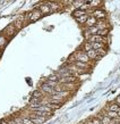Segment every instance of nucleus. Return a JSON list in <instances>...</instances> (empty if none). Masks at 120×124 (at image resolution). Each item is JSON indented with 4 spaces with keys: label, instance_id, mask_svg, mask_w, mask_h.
Instances as JSON below:
<instances>
[{
    "label": "nucleus",
    "instance_id": "21",
    "mask_svg": "<svg viewBox=\"0 0 120 124\" xmlns=\"http://www.w3.org/2000/svg\"><path fill=\"white\" fill-rule=\"evenodd\" d=\"M86 31L91 34V35H96V34H98V32H99V30H98V27H96V26L90 27V29H87Z\"/></svg>",
    "mask_w": 120,
    "mask_h": 124
},
{
    "label": "nucleus",
    "instance_id": "1",
    "mask_svg": "<svg viewBox=\"0 0 120 124\" xmlns=\"http://www.w3.org/2000/svg\"><path fill=\"white\" fill-rule=\"evenodd\" d=\"M74 57H75V59L78 60V62L90 64V58H88V56L86 55L85 51H77V53L74 54Z\"/></svg>",
    "mask_w": 120,
    "mask_h": 124
},
{
    "label": "nucleus",
    "instance_id": "16",
    "mask_svg": "<svg viewBox=\"0 0 120 124\" xmlns=\"http://www.w3.org/2000/svg\"><path fill=\"white\" fill-rule=\"evenodd\" d=\"M92 49H94V50L105 49V45L104 43H101V42H93V43H92Z\"/></svg>",
    "mask_w": 120,
    "mask_h": 124
},
{
    "label": "nucleus",
    "instance_id": "36",
    "mask_svg": "<svg viewBox=\"0 0 120 124\" xmlns=\"http://www.w3.org/2000/svg\"><path fill=\"white\" fill-rule=\"evenodd\" d=\"M7 122H8V123H9V124H17V123H16V122H15V121L13 120V118H11V120H9V121H7Z\"/></svg>",
    "mask_w": 120,
    "mask_h": 124
},
{
    "label": "nucleus",
    "instance_id": "3",
    "mask_svg": "<svg viewBox=\"0 0 120 124\" xmlns=\"http://www.w3.org/2000/svg\"><path fill=\"white\" fill-rule=\"evenodd\" d=\"M92 16H94L95 18L98 19H104L105 17H107V14H105V11H103L102 9H94L93 11H92V14H91Z\"/></svg>",
    "mask_w": 120,
    "mask_h": 124
},
{
    "label": "nucleus",
    "instance_id": "29",
    "mask_svg": "<svg viewBox=\"0 0 120 124\" xmlns=\"http://www.w3.org/2000/svg\"><path fill=\"white\" fill-rule=\"evenodd\" d=\"M95 51H96V55L100 57L105 56V54H107V50H105V49H98V50H95Z\"/></svg>",
    "mask_w": 120,
    "mask_h": 124
},
{
    "label": "nucleus",
    "instance_id": "20",
    "mask_svg": "<svg viewBox=\"0 0 120 124\" xmlns=\"http://www.w3.org/2000/svg\"><path fill=\"white\" fill-rule=\"evenodd\" d=\"M83 50L85 51V53H87V51H90V50H92V43L88 41H86L84 45H83Z\"/></svg>",
    "mask_w": 120,
    "mask_h": 124
},
{
    "label": "nucleus",
    "instance_id": "15",
    "mask_svg": "<svg viewBox=\"0 0 120 124\" xmlns=\"http://www.w3.org/2000/svg\"><path fill=\"white\" fill-rule=\"evenodd\" d=\"M108 110H111V112H116V113H118V112L120 110V106L118 105L117 102H112V104L109 106Z\"/></svg>",
    "mask_w": 120,
    "mask_h": 124
},
{
    "label": "nucleus",
    "instance_id": "4",
    "mask_svg": "<svg viewBox=\"0 0 120 124\" xmlns=\"http://www.w3.org/2000/svg\"><path fill=\"white\" fill-rule=\"evenodd\" d=\"M95 26L98 27V30H109L110 27V24L105 19H99L98 22H96V25Z\"/></svg>",
    "mask_w": 120,
    "mask_h": 124
},
{
    "label": "nucleus",
    "instance_id": "12",
    "mask_svg": "<svg viewBox=\"0 0 120 124\" xmlns=\"http://www.w3.org/2000/svg\"><path fill=\"white\" fill-rule=\"evenodd\" d=\"M39 10L41 11L42 14L44 15V14H50L51 13V10H50V7L48 4H43L40 6V8H39Z\"/></svg>",
    "mask_w": 120,
    "mask_h": 124
},
{
    "label": "nucleus",
    "instance_id": "24",
    "mask_svg": "<svg viewBox=\"0 0 120 124\" xmlns=\"http://www.w3.org/2000/svg\"><path fill=\"white\" fill-rule=\"evenodd\" d=\"M100 4H102V1H100V0H96V1L93 0V1H88V2H87V5H88L90 7H98Z\"/></svg>",
    "mask_w": 120,
    "mask_h": 124
},
{
    "label": "nucleus",
    "instance_id": "23",
    "mask_svg": "<svg viewBox=\"0 0 120 124\" xmlns=\"http://www.w3.org/2000/svg\"><path fill=\"white\" fill-rule=\"evenodd\" d=\"M109 30H100L98 32V35H100V37H102V38H107L108 35H109Z\"/></svg>",
    "mask_w": 120,
    "mask_h": 124
},
{
    "label": "nucleus",
    "instance_id": "7",
    "mask_svg": "<svg viewBox=\"0 0 120 124\" xmlns=\"http://www.w3.org/2000/svg\"><path fill=\"white\" fill-rule=\"evenodd\" d=\"M16 31L17 30H16V27L14 26V24H10V25H8V26L5 29V33H6L7 37L10 38V37H13V35L16 33Z\"/></svg>",
    "mask_w": 120,
    "mask_h": 124
},
{
    "label": "nucleus",
    "instance_id": "8",
    "mask_svg": "<svg viewBox=\"0 0 120 124\" xmlns=\"http://www.w3.org/2000/svg\"><path fill=\"white\" fill-rule=\"evenodd\" d=\"M71 73L70 71L68 70V67H62L60 68V71L58 72V76H59V79H61V78H67V76H70Z\"/></svg>",
    "mask_w": 120,
    "mask_h": 124
},
{
    "label": "nucleus",
    "instance_id": "39",
    "mask_svg": "<svg viewBox=\"0 0 120 124\" xmlns=\"http://www.w3.org/2000/svg\"><path fill=\"white\" fill-rule=\"evenodd\" d=\"M85 124H94V123L92 122V120H90V121H87V123H85Z\"/></svg>",
    "mask_w": 120,
    "mask_h": 124
},
{
    "label": "nucleus",
    "instance_id": "9",
    "mask_svg": "<svg viewBox=\"0 0 120 124\" xmlns=\"http://www.w3.org/2000/svg\"><path fill=\"white\" fill-rule=\"evenodd\" d=\"M96 22H98V19L95 18L94 16L90 15V16H88V18H87V22H86V24H85V25L87 26V29H90V27L95 26V25H96Z\"/></svg>",
    "mask_w": 120,
    "mask_h": 124
},
{
    "label": "nucleus",
    "instance_id": "37",
    "mask_svg": "<svg viewBox=\"0 0 120 124\" xmlns=\"http://www.w3.org/2000/svg\"><path fill=\"white\" fill-rule=\"evenodd\" d=\"M116 102H117V104H118V105L120 106V96H118V98H117V99H116Z\"/></svg>",
    "mask_w": 120,
    "mask_h": 124
},
{
    "label": "nucleus",
    "instance_id": "25",
    "mask_svg": "<svg viewBox=\"0 0 120 124\" xmlns=\"http://www.w3.org/2000/svg\"><path fill=\"white\" fill-rule=\"evenodd\" d=\"M58 93H59V96L62 98V99H66L67 97L70 96V91H61V92H58Z\"/></svg>",
    "mask_w": 120,
    "mask_h": 124
},
{
    "label": "nucleus",
    "instance_id": "2",
    "mask_svg": "<svg viewBox=\"0 0 120 124\" xmlns=\"http://www.w3.org/2000/svg\"><path fill=\"white\" fill-rule=\"evenodd\" d=\"M42 15H43V14H42L39 9H35V10H33L32 13H30V14L27 15V17H28V21H30V22H36V21H39V19L41 18Z\"/></svg>",
    "mask_w": 120,
    "mask_h": 124
},
{
    "label": "nucleus",
    "instance_id": "34",
    "mask_svg": "<svg viewBox=\"0 0 120 124\" xmlns=\"http://www.w3.org/2000/svg\"><path fill=\"white\" fill-rule=\"evenodd\" d=\"M88 8H90V6L87 5V2H85V4L83 5V6L79 8V9H80V10H83V11H86V9H88Z\"/></svg>",
    "mask_w": 120,
    "mask_h": 124
},
{
    "label": "nucleus",
    "instance_id": "13",
    "mask_svg": "<svg viewBox=\"0 0 120 124\" xmlns=\"http://www.w3.org/2000/svg\"><path fill=\"white\" fill-rule=\"evenodd\" d=\"M103 115H105V116H108L109 118H111V120H117L118 118V113H116V112H111V110H105V113L103 114Z\"/></svg>",
    "mask_w": 120,
    "mask_h": 124
},
{
    "label": "nucleus",
    "instance_id": "28",
    "mask_svg": "<svg viewBox=\"0 0 120 124\" xmlns=\"http://www.w3.org/2000/svg\"><path fill=\"white\" fill-rule=\"evenodd\" d=\"M71 4L74 5V6H75V7H78V9L80 7H82L83 5L85 4V1H83V0H79V1H73V2H71Z\"/></svg>",
    "mask_w": 120,
    "mask_h": 124
},
{
    "label": "nucleus",
    "instance_id": "31",
    "mask_svg": "<svg viewBox=\"0 0 120 124\" xmlns=\"http://www.w3.org/2000/svg\"><path fill=\"white\" fill-rule=\"evenodd\" d=\"M22 120H23V123L24 124H34L33 122H32V120L31 118H28V117H22Z\"/></svg>",
    "mask_w": 120,
    "mask_h": 124
},
{
    "label": "nucleus",
    "instance_id": "30",
    "mask_svg": "<svg viewBox=\"0 0 120 124\" xmlns=\"http://www.w3.org/2000/svg\"><path fill=\"white\" fill-rule=\"evenodd\" d=\"M48 81H53V82H58L59 83V76L58 75H50L49 78H48Z\"/></svg>",
    "mask_w": 120,
    "mask_h": 124
},
{
    "label": "nucleus",
    "instance_id": "38",
    "mask_svg": "<svg viewBox=\"0 0 120 124\" xmlns=\"http://www.w3.org/2000/svg\"><path fill=\"white\" fill-rule=\"evenodd\" d=\"M0 124H9L7 121H2V122H0Z\"/></svg>",
    "mask_w": 120,
    "mask_h": 124
},
{
    "label": "nucleus",
    "instance_id": "35",
    "mask_svg": "<svg viewBox=\"0 0 120 124\" xmlns=\"http://www.w3.org/2000/svg\"><path fill=\"white\" fill-rule=\"evenodd\" d=\"M92 122H93L94 124H101V121L99 120V118H93V120H92Z\"/></svg>",
    "mask_w": 120,
    "mask_h": 124
},
{
    "label": "nucleus",
    "instance_id": "42",
    "mask_svg": "<svg viewBox=\"0 0 120 124\" xmlns=\"http://www.w3.org/2000/svg\"><path fill=\"white\" fill-rule=\"evenodd\" d=\"M1 53H2V49H1V48H0V54H1Z\"/></svg>",
    "mask_w": 120,
    "mask_h": 124
},
{
    "label": "nucleus",
    "instance_id": "10",
    "mask_svg": "<svg viewBox=\"0 0 120 124\" xmlns=\"http://www.w3.org/2000/svg\"><path fill=\"white\" fill-rule=\"evenodd\" d=\"M62 88H64V91H71L75 90L76 86H77V83H64L61 84Z\"/></svg>",
    "mask_w": 120,
    "mask_h": 124
},
{
    "label": "nucleus",
    "instance_id": "18",
    "mask_svg": "<svg viewBox=\"0 0 120 124\" xmlns=\"http://www.w3.org/2000/svg\"><path fill=\"white\" fill-rule=\"evenodd\" d=\"M88 16L90 15H84V16H82V17H78V18H76V21L79 23V24H86V22H87V18H88Z\"/></svg>",
    "mask_w": 120,
    "mask_h": 124
},
{
    "label": "nucleus",
    "instance_id": "40",
    "mask_svg": "<svg viewBox=\"0 0 120 124\" xmlns=\"http://www.w3.org/2000/svg\"><path fill=\"white\" fill-rule=\"evenodd\" d=\"M114 121H116V122H117V123H118V124H120V118H119V117H118L117 120H114Z\"/></svg>",
    "mask_w": 120,
    "mask_h": 124
},
{
    "label": "nucleus",
    "instance_id": "26",
    "mask_svg": "<svg viewBox=\"0 0 120 124\" xmlns=\"http://www.w3.org/2000/svg\"><path fill=\"white\" fill-rule=\"evenodd\" d=\"M23 25H24V23H23L22 21H16V22L14 23V26L16 27V30H20L23 27Z\"/></svg>",
    "mask_w": 120,
    "mask_h": 124
},
{
    "label": "nucleus",
    "instance_id": "19",
    "mask_svg": "<svg viewBox=\"0 0 120 124\" xmlns=\"http://www.w3.org/2000/svg\"><path fill=\"white\" fill-rule=\"evenodd\" d=\"M43 96L44 93L41 90H36L33 92V98H36V99H43Z\"/></svg>",
    "mask_w": 120,
    "mask_h": 124
},
{
    "label": "nucleus",
    "instance_id": "22",
    "mask_svg": "<svg viewBox=\"0 0 120 124\" xmlns=\"http://www.w3.org/2000/svg\"><path fill=\"white\" fill-rule=\"evenodd\" d=\"M6 45H7V38L5 35H0V48L2 49Z\"/></svg>",
    "mask_w": 120,
    "mask_h": 124
},
{
    "label": "nucleus",
    "instance_id": "33",
    "mask_svg": "<svg viewBox=\"0 0 120 124\" xmlns=\"http://www.w3.org/2000/svg\"><path fill=\"white\" fill-rule=\"evenodd\" d=\"M13 120L15 121L17 124H24V123H23L22 117H19V116H14V118H13Z\"/></svg>",
    "mask_w": 120,
    "mask_h": 124
},
{
    "label": "nucleus",
    "instance_id": "41",
    "mask_svg": "<svg viewBox=\"0 0 120 124\" xmlns=\"http://www.w3.org/2000/svg\"><path fill=\"white\" fill-rule=\"evenodd\" d=\"M118 117H119V118H120V110H119V112H118Z\"/></svg>",
    "mask_w": 120,
    "mask_h": 124
},
{
    "label": "nucleus",
    "instance_id": "14",
    "mask_svg": "<svg viewBox=\"0 0 120 124\" xmlns=\"http://www.w3.org/2000/svg\"><path fill=\"white\" fill-rule=\"evenodd\" d=\"M87 11H83L80 9H75V10L73 11V16L75 17V18H78V17H82V16L86 15Z\"/></svg>",
    "mask_w": 120,
    "mask_h": 124
},
{
    "label": "nucleus",
    "instance_id": "11",
    "mask_svg": "<svg viewBox=\"0 0 120 124\" xmlns=\"http://www.w3.org/2000/svg\"><path fill=\"white\" fill-rule=\"evenodd\" d=\"M76 67H78L79 70H83V71H86L87 68L90 67V64H86V63H82V62H78V60H76L75 63H74Z\"/></svg>",
    "mask_w": 120,
    "mask_h": 124
},
{
    "label": "nucleus",
    "instance_id": "27",
    "mask_svg": "<svg viewBox=\"0 0 120 124\" xmlns=\"http://www.w3.org/2000/svg\"><path fill=\"white\" fill-rule=\"evenodd\" d=\"M111 121H112L111 118H109L108 116H105L104 115V116L102 117V120H101V124H110L111 123Z\"/></svg>",
    "mask_w": 120,
    "mask_h": 124
},
{
    "label": "nucleus",
    "instance_id": "5",
    "mask_svg": "<svg viewBox=\"0 0 120 124\" xmlns=\"http://www.w3.org/2000/svg\"><path fill=\"white\" fill-rule=\"evenodd\" d=\"M40 90L43 92L44 94H50V96H52V94H54L56 92H54V88H51V86H49L47 83H44V84H42L41 85V89Z\"/></svg>",
    "mask_w": 120,
    "mask_h": 124
},
{
    "label": "nucleus",
    "instance_id": "32",
    "mask_svg": "<svg viewBox=\"0 0 120 124\" xmlns=\"http://www.w3.org/2000/svg\"><path fill=\"white\" fill-rule=\"evenodd\" d=\"M47 84H48L49 86H51V88H56L59 83H58V82H53V81H47Z\"/></svg>",
    "mask_w": 120,
    "mask_h": 124
},
{
    "label": "nucleus",
    "instance_id": "6",
    "mask_svg": "<svg viewBox=\"0 0 120 124\" xmlns=\"http://www.w3.org/2000/svg\"><path fill=\"white\" fill-rule=\"evenodd\" d=\"M48 5H49L51 13H57V11H60L62 9V5L58 4V2H48Z\"/></svg>",
    "mask_w": 120,
    "mask_h": 124
},
{
    "label": "nucleus",
    "instance_id": "17",
    "mask_svg": "<svg viewBox=\"0 0 120 124\" xmlns=\"http://www.w3.org/2000/svg\"><path fill=\"white\" fill-rule=\"evenodd\" d=\"M86 55L88 56V58H90V60L91 59H96V51L94 50V49H92V50H90V51H87L86 53Z\"/></svg>",
    "mask_w": 120,
    "mask_h": 124
}]
</instances>
